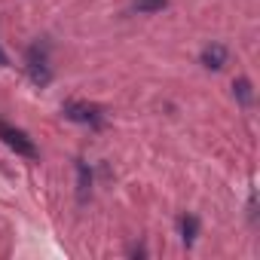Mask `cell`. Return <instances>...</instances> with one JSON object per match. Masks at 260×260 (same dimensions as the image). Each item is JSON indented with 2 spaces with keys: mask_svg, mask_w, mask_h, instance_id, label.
Segmentation results:
<instances>
[{
  "mask_svg": "<svg viewBox=\"0 0 260 260\" xmlns=\"http://www.w3.org/2000/svg\"><path fill=\"white\" fill-rule=\"evenodd\" d=\"M0 141H4L10 150H16L19 156H28V159H37V144L22 132V128H16V125H10V122H4L0 119Z\"/></svg>",
  "mask_w": 260,
  "mask_h": 260,
  "instance_id": "6da1fadb",
  "label": "cell"
},
{
  "mask_svg": "<svg viewBox=\"0 0 260 260\" xmlns=\"http://www.w3.org/2000/svg\"><path fill=\"white\" fill-rule=\"evenodd\" d=\"M61 113L74 122H83V125H92V128H101L104 125V110L95 107V104H86V101H68L61 107Z\"/></svg>",
  "mask_w": 260,
  "mask_h": 260,
  "instance_id": "7a4b0ae2",
  "label": "cell"
},
{
  "mask_svg": "<svg viewBox=\"0 0 260 260\" xmlns=\"http://www.w3.org/2000/svg\"><path fill=\"white\" fill-rule=\"evenodd\" d=\"M28 77L37 83V86H49L52 80V68H49V55H46V46L34 43L28 49Z\"/></svg>",
  "mask_w": 260,
  "mask_h": 260,
  "instance_id": "3957f363",
  "label": "cell"
},
{
  "mask_svg": "<svg viewBox=\"0 0 260 260\" xmlns=\"http://www.w3.org/2000/svg\"><path fill=\"white\" fill-rule=\"evenodd\" d=\"M199 61H202L208 71H220V68L226 64V46H223V43H208V46L202 49Z\"/></svg>",
  "mask_w": 260,
  "mask_h": 260,
  "instance_id": "277c9868",
  "label": "cell"
},
{
  "mask_svg": "<svg viewBox=\"0 0 260 260\" xmlns=\"http://www.w3.org/2000/svg\"><path fill=\"white\" fill-rule=\"evenodd\" d=\"M77 175H80L77 196H80V202H86V199H89V193H92V175H89V166H86V162H77Z\"/></svg>",
  "mask_w": 260,
  "mask_h": 260,
  "instance_id": "5b68a950",
  "label": "cell"
},
{
  "mask_svg": "<svg viewBox=\"0 0 260 260\" xmlns=\"http://www.w3.org/2000/svg\"><path fill=\"white\" fill-rule=\"evenodd\" d=\"M178 223H181V239H184V245H193V242H196V233H199V220H196L193 214H184Z\"/></svg>",
  "mask_w": 260,
  "mask_h": 260,
  "instance_id": "8992f818",
  "label": "cell"
},
{
  "mask_svg": "<svg viewBox=\"0 0 260 260\" xmlns=\"http://www.w3.org/2000/svg\"><path fill=\"white\" fill-rule=\"evenodd\" d=\"M233 92H236V98H239L242 107H248L251 98H254V92H251V80H248V77H239V80L233 83Z\"/></svg>",
  "mask_w": 260,
  "mask_h": 260,
  "instance_id": "52a82bcc",
  "label": "cell"
},
{
  "mask_svg": "<svg viewBox=\"0 0 260 260\" xmlns=\"http://www.w3.org/2000/svg\"><path fill=\"white\" fill-rule=\"evenodd\" d=\"M169 7V0H135L132 10L141 13V16H150V13H162Z\"/></svg>",
  "mask_w": 260,
  "mask_h": 260,
  "instance_id": "ba28073f",
  "label": "cell"
},
{
  "mask_svg": "<svg viewBox=\"0 0 260 260\" xmlns=\"http://www.w3.org/2000/svg\"><path fill=\"white\" fill-rule=\"evenodd\" d=\"M0 68H7V52L0 49Z\"/></svg>",
  "mask_w": 260,
  "mask_h": 260,
  "instance_id": "9c48e42d",
  "label": "cell"
}]
</instances>
